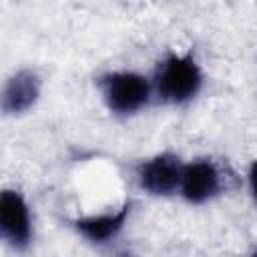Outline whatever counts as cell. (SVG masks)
I'll return each instance as SVG.
<instances>
[{
	"label": "cell",
	"instance_id": "obj_8",
	"mask_svg": "<svg viewBox=\"0 0 257 257\" xmlns=\"http://www.w3.org/2000/svg\"><path fill=\"white\" fill-rule=\"evenodd\" d=\"M249 183H251V193H253V197L257 201V161L249 169Z\"/></svg>",
	"mask_w": 257,
	"mask_h": 257
},
{
	"label": "cell",
	"instance_id": "obj_6",
	"mask_svg": "<svg viewBox=\"0 0 257 257\" xmlns=\"http://www.w3.org/2000/svg\"><path fill=\"white\" fill-rule=\"evenodd\" d=\"M40 94V80L32 70H20L4 86L2 108L8 114H18L28 110Z\"/></svg>",
	"mask_w": 257,
	"mask_h": 257
},
{
	"label": "cell",
	"instance_id": "obj_5",
	"mask_svg": "<svg viewBox=\"0 0 257 257\" xmlns=\"http://www.w3.org/2000/svg\"><path fill=\"white\" fill-rule=\"evenodd\" d=\"M219 189H221V181L213 163L201 159L183 167L181 191L189 203H195V205L205 203L211 197H215Z\"/></svg>",
	"mask_w": 257,
	"mask_h": 257
},
{
	"label": "cell",
	"instance_id": "obj_4",
	"mask_svg": "<svg viewBox=\"0 0 257 257\" xmlns=\"http://www.w3.org/2000/svg\"><path fill=\"white\" fill-rule=\"evenodd\" d=\"M183 167L175 155L163 153L139 167V185L151 195H171L181 187Z\"/></svg>",
	"mask_w": 257,
	"mask_h": 257
},
{
	"label": "cell",
	"instance_id": "obj_2",
	"mask_svg": "<svg viewBox=\"0 0 257 257\" xmlns=\"http://www.w3.org/2000/svg\"><path fill=\"white\" fill-rule=\"evenodd\" d=\"M104 100L116 114H133L149 100V80L137 72H110L100 80Z\"/></svg>",
	"mask_w": 257,
	"mask_h": 257
},
{
	"label": "cell",
	"instance_id": "obj_1",
	"mask_svg": "<svg viewBox=\"0 0 257 257\" xmlns=\"http://www.w3.org/2000/svg\"><path fill=\"white\" fill-rule=\"evenodd\" d=\"M203 76L191 54H169L157 70L155 86L165 102H185L193 98L201 88Z\"/></svg>",
	"mask_w": 257,
	"mask_h": 257
},
{
	"label": "cell",
	"instance_id": "obj_7",
	"mask_svg": "<svg viewBox=\"0 0 257 257\" xmlns=\"http://www.w3.org/2000/svg\"><path fill=\"white\" fill-rule=\"evenodd\" d=\"M131 211V203L126 201L118 211L114 213H104V215H96V217H84L74 221L76 231L86 237L92 243H104L108 239H112L124 225L126 217Z\"/></svg>",
	"mask_w": 257,
	"mask_h": 257
},
{
	"label": "cell",
	"instance_id": "obj_3",
	"mask_svg": "<svg viewBox=\"0 0 257 257\" xmlns=\"http://www.w3.org/2000/svg\"><path fill=\"white\" fill-rule=\"evenodd\" d=\"M0 229L2 237L16 249H24L30 241V213L20 193L6 189L0 199Z\"/></svg>",
	"mask_w": 257,
	"mask_h": 257
}]
</instances>
